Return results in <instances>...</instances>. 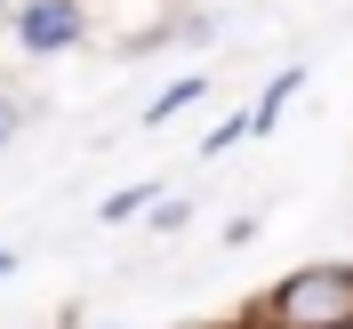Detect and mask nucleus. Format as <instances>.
I'll list each match as a JSON object with an SVG mask.
<instances>
[{
	"mask_svg": "<svg viewBox=\"0 0 353 329\" xmlns=\"http://www.w3.org/2000/svg\"><path fill=\"white\" fill-rule=\"evenodd\" d=\"M273 321L281 329H337V321H353V265H297L273 289Z\"/></svg>",
	"mask_w": 353,
	"mask_h": 329,
	"instance_id": "f257e3e1",
	"label": "nucleus"
},
{
	"mask_svg": "<svg viewBox=\"0 0 353 329\" xmlns=\"http://www.w3.org/2000/svg\"><path fill=\"white\" fill-rule=\"evenodd\" d=\"M17 41L32 48V57H57V48H72V41H81V0H24Z\"/></svg>",
	"mask_w": 353,
	"mask_h": 329,
	"instance_id": "f03ea898",
	"label": "nucleus"
},
{
	"mask_svg": "<svg viewBox=\"0 0 353 329\" xmlns=\"http://www.w3.org/2000/svg\"><path fill=\"white\" fill-rule=\"evenodd\" d=\"M201 88H209V81H201V72H193V81H176V88H161V97H153V105H145V129H161V121H176V112H185V105H193V97H201Z\"/></svg>",
	"mask_w": 353,
	"mask_h": 329,
	"instance_id": "7ed1b4c3",
	"label": "nucleus"
},
{
	"mask_svg": "<svg viewBox=\"0 0 353 329\" xmlns=\"http://www.w3.org/2000/svg\"><path fill=\"white\" fill-rule=\"evenodd\" d=\"M297 81H305V72H273V88H265V105L249 112V121H257V137L273 129V121H281V105H289V97H297Z\"/></svg>",
	"mask_w": 353,
	"mask_h": 329,
	"instance_id": "20e7f679",
	"label": "nucleus"
},
{
	"mask_svg": "<svg viewBox=\"0 0 353 329\" xmlns=\"http://www.w3.org/2000/svg\"><path fill=\"white\" fill-rule=\"evenodd\" d=\"M241 137H257V121H249V112H233V121H217V129L201 137V153H233Z\"/></svg>",
	"mask_w": 353,
	"mask_h": 329,
	"instance_id": "39448f33",
	"label": "nucleus"
},
{
	"mask_svg": "<svg viewBox=\"0 0 353 329\" xmlns=\"http://www.w3.org/2000/svg\"><path fill=\"white\" fill-rule=\"evenodd\" d=\"M137 209H153V185H129V193H112V201H105V225L137 217Z\"/></svg>",
	"mask_w": 353,
	"mask_h": 329,
	"instance_id": "423d86ee",
	"label": "nucleus"
},
{
	"mask_svg": "<svg viewBox=\"0 0 353 329\" xmlns=\"http://www.w3.org/2000/svg\"><path fill=\"white\" fill-rule=\"evenodd\" d=\"M185 225V201H153V233H176Z\"/></svg>",
	"mask_w": 353,
	"mask_h": 329,
	"instance_id": "0eeeda50",
	"label": "nucleus"
},
{
	"mask_svg": "<svg viewBox=\"0 0 353 329\" xmlns=\"http://www.w3.org/2000/svg\"><path fill=\"white\" fill-rule=\"evenodd\" d=\"M17 121H24V112L8 105V97H0V145H8V137H17Z\"/></svg>",
	"mask_w": 353,
	"mask_h": 329,
	"instance_id": "6e6552de",
	"label": "nucleus"
},
{
	"mask_svg": "<svg viewBox=\"0 0 353 329\" xmlns=\"http://www.w3.org/2000/svg\"><path fill=\"white\" fill-rule=\"evenodd\" d=\"M8 273H17V257H8V249H0V281H8Z\"/></svg>",
	"mask_w": 353,
	"mask_h": 329,
	"instance_id": "1a4fd4ad",
	"label": "nucleus"
},
{
	"mask_svg": "<svg viewBox=\"0 0 353 329\" xmlns=\"http://www.w3.org/2000/svg\"><path fill=\"white\" fill-rule=\"evenodd\" d=\"M337 329H353V321H337Z\"/></svg>",
	"mask_w": 353,
	"mask_h": 329,
	"instance_id": "9d476101",
	"label": "nucleus"
}]
</instances>
